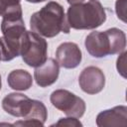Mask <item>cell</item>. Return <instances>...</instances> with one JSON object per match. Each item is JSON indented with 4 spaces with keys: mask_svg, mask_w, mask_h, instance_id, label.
<instances>
[{
    "mask_svg": "<svg viewBox=\"0 0 127 127\" xmlns=\"http://www.w3.org/2000/svg\"><path fill=\"white\" fill-rule=\"evenodd\" d=\"M30 27L33 32L45 38H54L60 33L68 34L70 30L64 7L56 1L48 2L32 14Z\"/></svg>",
    "mask_w": 127,
    "mask_h": 127,
    "instance_id": "6da1fadb",
    "label": "cell"
},
{
    "mask_svg": "<svg viewBox=\"0 0 127 127\" xmlns=\"http://www.w3.org/2000/svg\"><path fill=\"white\" fill-rule=\"evenodd\" d=\"M84 46L93 58L120 54L126 48V35L118 28H110L103 32L94 31L86 36Z\"/></svg>",
    "mask_w": 127,
    "mask_h": 127,
    "instance_id": "7a4b0ae2",
    "label": "cell"
},
{
    "mask_svg": "<svg viewBox=\"0 0 127 127\" xmlns=\"http://www.w3.org/2000/svg\"><path fill=\"white\" fill-rule=\"evenodd\" d=\"M66 20L69 28L75 30H93L106 21V12L100 2H88L70 5L67 9Z\"/></svg>",
    "mask_w": 127,
    "mask_h": 127,
    "instance_id": "3957f363",
    "label": "cell"
},
{
    "mask_svg": "<svg viewBox=\"0 0 127 127\" xmlns=\"http://www.w3.org/2000/svg\"><path fill=\"white\" fill-rule=\"evenodd\" d=\"M20 56L24 63L31 67L43 64L48 59L47 41L33 31H26L21 40Z\"/></svg>",
    "mask_w": 127,
    "mask_h": 127,
    "instance_id": "277c9868",
    "label": "cell"
},
{
    "mask_svg": "<svg viewBox=\"0 0 127 127\" xmlns=\"http://www.w3.org/2000/svg\"><path fill=\"white\" fill-rule=\"evenodd\" d=\"M50 100L54 107L70 117L80 118L86 109L84 100L66 89H57L53 91Z\"/></svg>",
    "mask_w": 127,
    "mask_h": 127,
    "instance_id": "5b68a950",
    "label": "cell"
},
{
    "mask_svg": "<svg viewBox=\"0 0 127 127\" xmlns=\"http://www.w3.org/2000/svg\"><path fill=\"white\" fill-rule=\"evenodd\" d=\"M78 83L83 92L96 94L105 86V75L99 67L90 65L82 69L78 76Z\"/></svg>",
    "mask_w": 127,
    "mask_h": 127,
    "instance_id": "8992f818",
    "label": "cell"
},
{
    "mask_svg": "<svg viewBox=\"0 0 127 127\" xmlns=\"http://www.w3.org/2000/svg\"><path fill=\"white\" fill-rule=\"evenodd\" d=\"M33 106V99L23 93L12 92L2 99V108L14 117H26Z\"/></svg>",
    "mask_w": 127,
    "mask_h": 127,
    "instance_id": "52a82bcc",
    "label": "cell"
},
{
    "mask_svg": "<svg viewBox=\"0 0 127 127\" xmlns=\"http://www.w3.org/2000/svg\"><path fill=\"white\" fill-rule=\"evenodd\" d=\"M56 58L62 67L70 69L79 65L82 60V54L75 43L64 42L57 48Z\"/></svg>",
    "mask_w": 127,
    "mask_h": 127,
    "instance_id": "ba28073f",
    "label": "cell"
},
{
    "mask_svg": "<svg viewBox=\"0 0 127 127\" xmlns=\"http://www.w3.org/2000/svg\"><path fill=\"white\" fill-rule=\"evenodd\" d=\"M60 74V64L59 63L53 59L49 58L46 62L35 67L34 71V78L36 83L41 87H47L52 85L58 80Z\"/></svg>",
    "mask_w": 127,
    "mask_h": 127,
    "instance_id": "9c48e42d",
    "label": "cell"
},
{
    "mask_svg": "<svg viewBox=\"0 0 127 127\" xmlns=\"http://www.w3.org/2000/svg\"><path fill=\"white\" fill-rule=\"evenodd\" d=\"M96 125L98 127H125L127 125V107L119 105L99 112L96 116Z\"/></svg>",
    "mask_w": 127,
    "mask_h": 127,
    "instance_id": "30bf717a",
    "label": "cell"
},
{
    "mask_svg": "<svg viewBox=\"0 0 127 127\" xmlns=\"http://www.w3.org/2000/svg\"><path fill=\"white\" fill-rule=\"evenodd\" d=\"M48 118V111L45 104L33 99V106L29 114L24 117L23 120H19L13 124V126H44Z\"/></svg>",
    "mask_w": 127,
    "mask_h": 127,
    "instance_id": "8fae6325",
    "label": "cell"
},
{
    "mask_svg": "<svg viewBox=\"0 0 127 127\" xmlns=\"http://www.w3.org/2000/svg\"><path fill=\"white\" fill-rule=\"evenodd\" d=\"M7 82L12 89L24 91L32 86L33 78L31 73L25 69H14L8 74Z\"/></svg>",
    "mask_w": 127,
    "mask_h": 127,
    "instance_id": "7c38bea8",
    "label": "cell"
},
{
    "mask_svg": "<svg viewBox=\"0 0 127 127\" xmlns=\"http://www.w3.org/2000/svg\"><path fill=\"white\" fill-rule=\"evenodd\" d=\"M21 41H14L0 37V61L9 62L20 56Z\"/></svg>",
    "mask_w": 127,
    "mask_h": 127,
    "instance_id": "4fadbf2b",
    "label": "cell"
},
{
    "mask_svg": "<svg viewBox=\"0 0 127 127\" xmlns=\"http://www.w3.org/2000/svg\"><path fill=\"white\" fill-rule=\"evenodd\" d=\"M52 126H68V127H81L82 123L75 117L67 116L65 118H60L58 122L53 124Z\"/></svg>",
    "mask_w": 127,
    "mask_h": 127,
    "instance_id": "5bb4252c",
    "label": "cell"
},
{
    "mask_svg": "<svg viewBox=\"0 0 127 127\" xmlns=\"http://www.w3.org/2000/svg\"><path fill=\"white\" fill-rule=\"evenodd\" d=\"M126 4H127L126 0H116V3H115L116 15L118 19H120L124 23L126 22Z\"/></svg>",
    "mask_w": 127,
    "mask_h": 127,
    "instance_id": "9a60e30c",
    "label": "cell"
},
{
    "mask_svg": "<svg viewBox=\"0 0 127 127\" xmlns=\"http://www.w3.org/2000/svg\"><path fill=\"white\" fill-rule=\"evenodd\" d=\"M126 56H127V52L124 51L122 53L119 54V57L117 59L116 62V67L118 72L125 78L126 77Z\"/></svg>",
    "mask_w": 127,
    "mask_h": 127,
    "instance_id": "2e32d148",
    "label": "cell"
},
{
    "mask_svg": "<svg viewBox=\"0 0 127 127\" xmlns=\"http://www.w3.org/2000/svg\"><path fill=\"white\" fill-rule=\"evenodd\" d=\"M20 1L21 0H0V11H1V15L2 13L9 9V8H12L14 6H17L20 4Z\"/></svg>",
    "mask_w": 127,
    "mask_h": 127,
    "instance_id": "e0dca14e",
    "label": "cell"
},
{
    "mask_svg": "<svg viewBox=\"0 0 127 127\" xmlns=\"http://www.w3.org/2000/svg\"><path fill=\"white\" fill-rule=\"evenodd\" d=\"M85 0H66V2L69 5H73V4H78V3H83Z\"/></svg>",
    "mask_w": 127,
    "mask_h": 127,
    "instance_id": "ac0fdd59",
    "label": "cell"
},
{
    "mask_svg": "<svg viewBox=\"0 0 127 127\" xmlns=\"http://www.w3.org/2000/svg\"><path fill=\"white\" fill-rule=\"evenodd\" d=\"M27 2H30V3H41V2H44V1H47V0H26Z\"/></svg>",
    "mask_w": 127,
    "mask_h": 127,
    "instance_id": "d6986e66",
    "label": "cell"
},
{
    "mask_svg": "<svg viewBox=\"0 0 127 127\" xmlns=\"http://www.w3.org/2000/svg\"><path fill=\"white\" fill-rule=\"evenodd\" d=\"M1 86H2V81H1V75H0V90H1Z\"/></svg>",
    "mask_w": 127,
    "mask_h": 127,
    "instance_id": "ffe728a7",
    "label": "cell"
},
{
    "mask_svg": "<svg viewBox=\"0 0 127 127\" xmlns=\"http://www.w3.org/2000/svg\"><path fill=\"white\" fill-rule=\"evenodd\" d=\"M0 16H1V11H0Z\"/></svg>",
    "mask_w": 127,
    "mask_h": 127,
    "instance_id": "44dd1931",
    "label": "cell"
},
{
    "mask_svg": "<svg viewBox=\"0 0 127 127\" xmlns=\"http://www.w3.org/2000/svg\"><path fill=\"white\" fill-rule=\"evenodd\" d=\"M94 1H97V0H94Z\"/></svg>",
    "mask_w": 127,
    "mask_h": 127,
    "instance_id": "7402d4cb",
    "label": "cell"
},
{
    "mask_svg": "<svg viewBox=\"0 0 127 127\" xmlns=\"http://www.w3.org/2000/svg\"><path fill=\"white\" fill-rule=\"evenodd\" d=\"M0 62H1V61H0Z\"/></svg>",
    "mask_w": 127,
    "mask_h": 127,
    "instance_id": "603a6c76",
    "label": "cell"
}]
</instances>
